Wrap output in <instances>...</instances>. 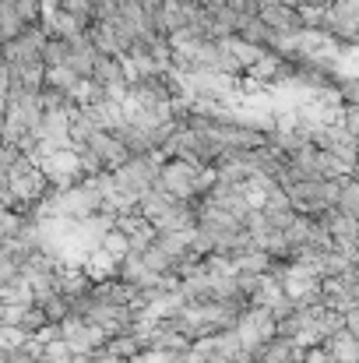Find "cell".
Wrapping results in <instances>:
<instances>
[{"label":"cell","instance_id":"1","mask_svg":"<svg viewBox=\"0 0 359 363\" xmlns=\"http://www.w3.org/2000/svg\"><path fill=\"white\" fill-rule=\"evenodd\" d=\"M4 180H7V187H11V194H14L18 205H39V201L50 194V180L42 177V169H39L28 155H25Z\"/></svg>","mask_w":359,"mask_h":363},{"label":"cell","instance_id":"2","mask_svg":"<svg viewBox=\"0 0 359 363\" xmlns=\"http://www.w3.org/2000/svg\"><path fill=\"white\" fill-rule=\"evenodd\" d=\"M205 184H208L205 173H201L198 166H190V162H169V166L162 169V187H166L169 198H190V194L201 191Z\"/></svg>","mask_w":359,"mask_h":363},{"label":"cell","instance_id":"3","mask_svg":"<svg viewBox=\"0 0 359 363\" xmlns=\"http://www.w3.org/2000/svg\"><path fill=\"white\" fill-rule=\"evenodd\" d=\"M134 363H169V357L166 353H144V357H137Z\"/></svg>","mask_w":359,"mask_h":363}]
</instances>
